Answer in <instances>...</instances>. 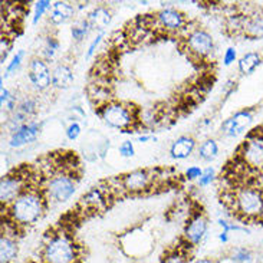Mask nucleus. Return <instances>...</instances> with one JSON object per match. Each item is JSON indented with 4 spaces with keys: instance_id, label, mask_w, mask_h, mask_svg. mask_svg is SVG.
I'll return each instance as SVG.
<instances>
[{
    "instance_id": "f03ea898",
    "label": "nucleus",
    "mask_w": 263,
    "mask_h": 263,
    "mask_svg": "<svg viewBox=\"0 0 263 263\" xmlns=\"http://www.w3.org/2000/svg\"><path fill=\"white\" fill-rule=\"evenodd\" d=\"M229 206L243 221L263 220V189L242 184L230 192Z\"/></svg>"
},
{
    "instance_id": "393cba45",
    "label": "nucleus",
    "mask_w": 263,
    "mask_h": 263,
    "mask_svg": "<svg viewBox=\"0 0 263 263\" xmlns=\"http://www.w3.org/2000/svg\"><path fill=\"white\" fill-rule=\"evenodd\" d=\"M199 156L203 161H213L219 156V144L214 138H207L201 142L199 148Z\"/></svg>"
},
{
    "instance_id": "2eb2a0df",
    "label": "nucleus",
    "mask_w": 263,
    "mask_h": 263,
    "mask_svg": "<svg viewBox=\"0 0 263 263\" xmlns=\"http://www.w3.org/2000/svg\"><path fill=\"white\" fill-rule=\"evenodd\" d=\"M252 122H253V109L246 108L242 111H237L236 114L229 117L228 120H224L221 124V133L226 137L235 138L249 128Z\"/></svg>"
},
{
    "instance_id": "c03bdc74",
    "label": "nucleus",
    "mask_w": 263,
    "mask_h": 263,
    "mask_svg": "<svg viewBox=\"0 0 263 263\" xmlns=\"http://www.w3.org/2000/svg\"><path fill=\"white\" fill-rule=\"evenodd\" d=\"M257 263H263V255H260V256L257 257Z\"/></svg>"
},
{
    "instance_id": "c9c22d12",
    "label": "nucleus",
    "mask_w": 263,
    "mask_h": 263,
    "mask_svg": "<svg viewBox=\"0 0 263 263\" xmlns=\"http://www.w3.org/2000/svg\"><path fill=\"white\" fill-rule=\"evenodd\" d=\"M239 59H237V50H236V48L230 46V48L224 50V53H223V65L224 66H230V65H233Z\"/></svg>"
},
{
    "instance_id": "ddd939ff",
    "label": "nucleus",
    "mask_w": 263,
    "mask_h": 263,
    "mask_svg": "<svg viewBox=\"0 0 263 263\" xmlns=\"http://www.w3.org/2000/svg\"><path fill=\"white\" fill-rule=\"evenodd\" d=\"M28 78L36 91H48L52 86V69L49 68V64L41 57L32 58L29 61Z\"/></svg>"
},
{
    "instance_id": "39448f33",
    "label": "nucleus",
    "mask_w": 263,
    "mask_h": 263,
    "mask_svg": "<svg viewBox=\"0 0 263 263\" xmlns=\"http://www.w3.org/2000/svg\"><path fill=\"white\" fill-rule=\"evenodd\" d=\"M236 158L250 173H263V125L250 131L240 144Z\"/></svg>"
},
{
    "instance_id": "1a4fd4ad",
    "label": "nucleus",
    "mask_w": 263,
    "mask_h": 263,
    "mask_svg": "<svg viewBox=\"0 0 263 263\" xmlns=\"http://www.w3.org/2000/svg\"><path fill=\"white\" fill-rule=\"evenodd\" d=\"M156 180L157 177L154 170L137 168V170L129 171L117 177V183H118L117 189H120L121 192L127 194H142L154 187Z\"/></svg>"
},
{
    "instance_id": "4c0bfd02",
    "label": "nucleus",
    "mask_w": 263,
    "mask_h": 263,
    "mask_svg": "<svg viewBox=\"0 0 263 263\" xmlns=\"http://www.w3.org/2000/svg\"><path fill=\"white\" fill-rule=\"evenodd\" d=\"M14 97V93H12L6 86L3 85V79H2V85H0V104H2V108H5L9 104V101L12 100Z\"/></svg>"
},
{
    "instance_id": "7c9ffc66",
    "label": "nucleus",
    "mask_w": 263,
    "mask_h": 263,
    "mask_svg": "<svg viewBox=\"0 0 263 263\" xmlns=\"http://www.w3.org/2000/svg\"><path fill=\"white\" fill-rule=\"evenodd\" d=\"M217 224L221 228V232H226V233H230V232H245V233H249V230L246 228H243V226L237 224V223H232V221L226 220V219H219Z\"/></svg>"
},
{
    "instance_id": "58836bf2",
    "label": "nucleus",
    "mask_w": 263,
    "mask_h": 263,
    "mask_svg": "<svg viewBox=\"0 0 263 263\" xmlns=\"http://www.w3.org/2000/svg\"><path fill=\"white\" fill-rule=\"evenodd\" d=\"M201 174H203V170L197 167V165H192V167H189L184 173V177L189 180V181H194V180H199L201 177Z\"/></svg>"
},
{
    "instance_id": "6ab92c4d",
    "label": "nucleus",
    "mask_w": 263,
    "mask_h": 263,
    "mask_svg": "<svg viewBox=\"0 0 263 263\" xmlns=\"http://www.w3.org/2000/svg\"><path fill=\"white\" fill-rule=\"evenodd\" d=\"M75 14V5L69 2H55L49 14V23L52 26H61L71 21Z\"/></svg>"
},
{
    "instance_id": "c756f323",
    "label": "nucleus",
    "mask_w": 263,
    "mask_h": 263,
    "mask_svg": "<svg viewBox=\"0 0 263 263\" xmlns=\"http://www.w3.org/2000/svg\"><path fill=\"white\" fill-rule=\"evenodd\" d=\"M23 59H25V50L19 49L12 58V61L7 64L6 66V72H5V77H9V75H12L14 72L17 71L19 68H21L22 62H23Z\"/></svg>"
},
{
    "instance_id": "423d86ee",
    "label": "nucleus",
    "mask_w": 263,
    "mask_h": 263,
    "mask_svg": "<svg viewBox=\"0 0 263 263\" xmlns=\"http://www.w3.org/2000/svg\"><path fill=\"white\" fill-rule=\"evenodd\" d=\"M42 189L49 201L66 203L77 192V180L69 171H55L45 178Z\"/></svg>"
},
{
    "instance_id": "20e7f679",
    "label": "nucleus",
    "mask_w": 263,
    "mask_h": 263,
    "mask_svg": "<svg viewBox=\"0 0 263 263\" xmlns=\"http://www.w3.org/2000/svg\"><path fill=\"white\" fill-rule=\"evenodd\" d=\"M97 114L109 128H115L124 134H133L140 124V109L124 101H109L97 108Z\"/></svg>"
},
{
    "instance_id": "0eeeda50",
    "label": "nucleus",
    "mask_w": 263,
    "mask_h": 263,
    "mask_svg": "<svg viewBox=\"0 0 263 263\" xmlns=\"http://www.w3.org/2000/svg\"><path fill=\"white\" fill-rule=\"evenodd\" d=\"M33 176L30 173H22L21 170H14L7 173L0 180V201L2 206L10 204L13 200H16L22 193L26 192L32 185H39L32 183Z\"/></svg>"
},
{
    "instance_id": "f704fd0d",
    "label": "nucleus",
    "mask_w": 263,
    "mask_h": 263,
    "mask_svg": "<svg viewBox=\"0 0 263 263\" xmlns=\"http://www.w3.org/2000/svg\"><path fill=\"white\" fill-rule=\"evenodd\" d=\"M118 153H120V156L124 157V158H133L135 156V147H134V142L127 141L121 142V145L118 147Z\"/></svg>"
},
{
    "instance_id": "a18cd8bd",
    "label": "nucleus",
    "mask_w": 263,
    "mask_h": 263,
    "mask_svg": "<svg viewBox=\"0 0 263 263\" xmlns=\"http://www.w3.org/2000/svg\"><path fill=\"white\" fill-rule=\"evenodd\" d=\"M262 57H263V50H262Z\"/></svg>"
},
{
    "instance_id": "7ed1b4c3",
    "label": "nucleus",
    "mask_w": 263,
    "mask_h": 263,
    "mask_svg": "<svg viewBox=\"0 0 263 263\" xmlns=\"http://www.w3.org/2000/svg\"><path fill=\"white\" fill-rule=\"evenodd\" d=\"M41 263H81L78 243L64 230L50 233L41 248Z\"/></svg>"
},
{
    "instance_id": "6e6552de",
    "label": "nucleus",
    "mask_w": 263,
    "mask_h": 263,
    "mask_svg": "<svg viewBox=\"0 0 263 263\" xmlns=\"http://www.w3.org/2000/svg\"><path fill=\"white\" fill-rule=\"evenodd\" d=\"M185 50L190 53V57L196 58L199 61H206L212 57L216 50L214 37L210 32L203 28H193L184 36Z\"/></svg>"
},
{
    "instance_id": "9b49d317",
    "label": "nucleus",
    "mask_w": 263,
    "mask_h": 263,
    "mask_svg": "<svg viewBox=\"0 0 263 263\" xmlns=\"http://www.w3.org/2000/svg\"><path fill=\"white\" fill-rule=\"evenodd\" d=\"M153 25H157L167 33H177L189 28V21L183 12L174 7H164L151 16Z\"/></svg>"
},
{
    "instance_id": "bb28decb",
    "label": "nucleus",
    "mask_w": 263,
    "mask_h": 263,
    "mask_svg": "<svg viewBox=\"0 0 263 263\" xmlns=\"http://www.w3.org/2000/svg\"><path fill=\"white\" fill-rule=\"evenodd\" d=\"M229 259L233 263H252L255 260L253 252L246 246H237L233 248L229 253Z\"/></svg>"
},
{
    "instance_id": "9d476101",
    "label": "nucleus",
    "mask_w": 263,
    "mask_h": 263,
    "mask_svg": "<svg viewBox=\"0 0 263 263\" xmlns=\"http://www.w3.org/2000/svg\"><path fill=\"white\" fill-rule=\"evenodd\" d=\"M114 190L111 189V185L108 183L105 187L101 185H95L91 187L88 192L79 199L78 209L81 212H86V213H97L108 207V200L112 199Z\"/></svg>"
},
{
    "instance_id": "b1692460",
    "label": "nucleus",
    "mask_w": 263,
    "mask_h": 263,
    "mask_svg": "<svg viewBox=\"0 0 263 263\" xmlns=\"http://www.w3.org/2000/svg\"><path fill=\"white\" fill-rule=\"evenodd\" d=\"M92 30L91 23L88 22V19H79L73 23V26L71 28V35L73 42L81 43L86 39V36L89 35V32Z\"/></svg>"
},
{
    "instance_id": "5701e85b",
    "label": "nucleus",
    "mask_w": 263,
    "mask_h": 263,
    "mask_svg": "<svg viewBox=\"0 0 263 263\" xmlns=\"http://www.w3.org/2000/svg\"><path fill=\"white\" fill-rule=\"evenodd\" d=\"M59 41L57 39V36L53 35H48L45 37V42H43V48H42V59H45L48 64L49 62H53L55 58H57L58 52H59Z\"/></svg>"
},
{
    "instance_id": "a878e982",
    "label": "nucleus",
    "mask_w": 263,
    "mask_h": 263,
    "mask_svg": "<svg viewBox=\"0 0 263 263\" xmlns=\"http://www.w3.org/2000/svg\"><path fill=\"white\" fill-rule=\"evenodd\" d=\"M189 246H180L177 249L170 250L167 255H164L161 262L160 263H189L190 259V253H189Z\"/></svg>"
},
{
    "instance_id": "37998d69",
    "label": "nucleus",
    "mask_w": 263,
    "mask_h": 263,
    "mask_svg": "<svg viewBox=\"0 0 263 263\" xmlns=\"http://www.w3.org/2000/svg\"><path fill=\"white\" fill-rule=\"evenodd\" d=\"M193 263H216V260L210 259V257H203V259H197V260H194Z\"/></svg>"
},
{
    "instance_id": "cd10ccee",
    "label": "nucleus",
    "mask_w": 263,
    "mask_h": 263,
    "mask_svg": "<svg viewBox=\"0 0 263 263\" xmlns=\"http://www.w3.org/2000/svg\"><path fill=\"white\" fill-rule=\"evenodd\" d=\"M37 108H39L37 107V100L33 98V97H26V98L19 101V105L16 108V111L23 117H26L30 121V118L37 112Z\"/></svg>"
},
{
    "instance_id": "a19ab883",
    "label": "nucleus",
    "mask_w": 263,
    "mask_h": 263,
    "mask_svg": "<svg viewBox=\"0 0 263 263\" xmlns=\"http://www.w3.org/2000/svg\"><path fill=\"white\" fill-rule=\"evenodd\" d=\"M153 138H154L153 135L142 134V135H138V138H137V140H138L140 142H147V141H149V140H153ZM154 140H156V138H154Z\"/></svg>"
},
{
    "instance_id": "4468645a",
    "label": "nucleus",
    "mask_w": 263,
    "mask_h": 263,
    "mask_svg": "<svg viewBox=\"0 0 263 263\" xmlns=\"http://www.w3.org/2000/svg\"><path fill=\"white\" fill-rule=\"evenodd\" d=\"M5 229L2 230L0 237V263H14L19 256V240L16 233L17 229L3 221Z\"/></svg>"
},
{
    "instance_id": "e433bc0d",
    "label": "nucleus",
    "mask_w": 263,
    "mask_h": 263,
    "mask_svg": "<svg viewBox=\"0 0 263 263\" xmlns=\"http://www.w3.org/2000/svg\"><path fill=\"white\" fill-rule=\"evenodd\" d=\"M104 36H105V32H100V33L97 35V37H95L92 42H91L89 48H88V52H86V59H91V58L93 57V53H95L97 49H98V46H100L101 42H102Z\"/></svg>"
},
{
    "instance_id": "4be33fe9",
    "label": "nucleus",
    "mask_w": 263,
    "mask_h": 263,
    "mask_svg": "<svg viewBox=\"0 0 263 263\" xmlns=\"http://www.w3.org/2000/svg\"><path fill=\"white\" fill-rule=\"evenodd\" d=\"M263 64V57L260 52H246L237 61V71L242 75H252Z\"/></svg>"
},
{
    "instance_id": "a211bd4d",
    "label": "nucleus",
    "mask_w": 263,
    "mask_h": 263,
    "mask_svg": "<svg viewBox=\"0 0 263 263\" xmlns=\"http://www.w3.org/2000/svg\"><path fill=\"white\" fill-rule=\"evenodd\" d=\"M75 81V75L68 64H57L52 68V86L55 89H68Z\"/></svg>"
},
{
    "instance_id": "dca6fc26",
    "label": "nucleus",
    "mask_w": 263,
    "mask_h": 263,
    "mask_svg": "<svg viewBox=\"0 0 263 263\" xmlns=\"http://www.w3.org/2000/svg\"><path fill=\"white\" fill-rule=\"evenodd\" d=\"M245 14L242 35L248 39H263V7H252Z\"/></svg>"
},
{
    "instance_id": "72a5a7b5",
    "label": "nucleus",
    "mask_w": 263,
    "mask_h": 263,
    "mask_svg": "<svg viewBox=\"0 0 263 263\" xmlns=\"http://www.w3.org/2000/svg\"><path fill=\"white\" fill-rule=\"evenodd\" d=\"M66 138L68 140H71V141H75V140H78V137L82 133V127H81V124L78 121H72L68 127H66Z\"/></svg>"
},
{
    "instance_id": "473e14b6",
    "label": "nucleus",
    "mask_w": 263,
    "mask_h": 263,
    "mask_svg": "<svg viewBox=\"0 0 263 263\" xmlns=\"http://www.w3.org/2000/svg\"><path fill=\"white\" fill-rule=\"evenodd\" d=\"M214 178H216V171L212 167H207L206 170H203V174H201V177L197 180V183H199V187H207L209 184H212L214 181Z\"/></svg>"
},
{
    "instance_id": "f257e3e1",
    "label": "nucleus",
    "mask_w": 263,
    "mask_h": 263,
    "mask_svg": "<svg viewBox=\"0 0 263 263\" xmlns=\"http://www.w3.org/2000/svg\"><path fill=\"white\" fill-rule=\"evenodd\" d=\"M49 200L45 196L41 185H32L26 192H23L10 204L3 206L5 220L17 230L33 226L41 220L48 210Z\"/></svg>"
},
{
    "instance_id": "412c9836",
    "label": "nucleus",
    "mask_w": 263,
    "mask_h": 263,
    "mask_svg": "<svg viewBox=\"0 0 263 263\" xmlns=\"http://www.w3.org/2000/svg\"><path fill=\"white\" fill-rule=\"evenodd\" d=\"M86 19L91 23L92 29L104 32L112 22V12L105 6H97L88 13Z\"/></svg>"
},
{
    "instance_id": "2f4dec72",
    "label": "nucleus",
    "mask_w": 263,
    "mask_h": 263,
    "mask_svg": "<svg viewBox=\"0 0 263 263\" xmlns=\"http://www.w3.org/2000/svg\"><path fill=\"white\" fill-rule=\"evenodd\" d=\"M12 48H13V42H12V39H10L7 35L2 36V43H0V62H2V64H5V62H6V59L7 57H9V53H10Z\"/></svg>"
},
{
    "instance_id": "79ce46f5",
    "label": "nucleus",
    "mask_w": 263,
    "mask_h": 263,
    "mask_svg": "<svg viewBox=\"0 0 263 263\" xmlns=\"http://www.w3.org/2000/svg\"><path fill=\"white\" fill-rule=\"evenodd\" d=\"M219 240H220L221 243H228L229 233H226V232H220V233H219Z\"/></svg>"
},
{
    "instance_id": "aec40b11",
    "label": "nucleus",
    "mask_w": 263,
    "mask_h": 263,
    "mask_svg": "<svg viewBox=\"0 0 263 263\" xmlns=\"http://www.w3.org/2000/svg\"><path fill=\"white\" fill-rule=\"evenodd\" d=\"M196 148V140L192 135H181L171 144L170 157L173 160H185Z\"/></svg>"
},
{
    "instance_id": "f8f14e48",
    "label": "nucleus",
    "mask_w": 263,
    "mask_h": 263,
    "mask_svg": "<svg viewBox=\"0 0 263 263\" xmlns=\"http://www.w3.org/2000/svg\"><path fill=\"white\" fill-rule=\"evenodd\" d=\"M209 230V219L201 210H197L189 217L183 230V242L189 248H196L206 237Z\"/></svg>"
},
{
    "instance_id": "ea45409f",
    "label": "nucleus",
    "mask_w": 263,
    "mask_h": 263,
    "mask_svg": "<svg viewBox=\"0 0 263 263\" xmlns=\"http://www.w3.org/2000/svg\"><path fill=\"white\" fill-rule=\"evenodd\" d=\"M236 88H237V82H236L235 79H229L228 82L224 84V86H223V93L226 95V98L235 92Z\"/></svg>"
},
{
    "instance_id": "c85d7f7f",
    "label": "nucleus",
    "mask_w": 263,
    "mask_h": 263,
    "mask_svg": "<svg viewBox=\"0 0 263 263\" xmlns=\"http://www.w3.org/2000/svg\"><path fill=\"white\" fill-rule=\"evenodd\" d=\"M53 3H50L49 0H39L36 2L35 7H33V17H32V23L36 25L37 22L43 17V14L46 13L48 10H52Z\"/></svg>"
},
{
    "instance_id": "49530a36",
    "label": "nucleus",
    "mask_w": 263,
    "mask_h": 263,
    "mask_svg": "<svg viewBox=\"0 0 263 263\" xmlns=\"http://www.w3.org/2000/svg\"><path fill=\"white\" fill-rule=\"evenodd\" d=\"M262 245H263V240H262Z\"/></svg>"
},
{
    "instance_id": "f3484780",
    "label": "nucleus",
    "mask_w": 263,
    "mask_h": 263,
    "mask_svg": "<svg viewBox=\"0 0 263 263\" xmlns=\"http://www.w3.org/2000/svg\"><path fill=\"white\" fill-rule=\"evenodd\" d=\"M41 129H42V124L36 121H30L28 124H25L23 127L17 129L16 133L10 134L9 138V145L12 148H21L25 147L30 142L36 141V138L41 134Z\"/></svg>"
}]
</instances>
